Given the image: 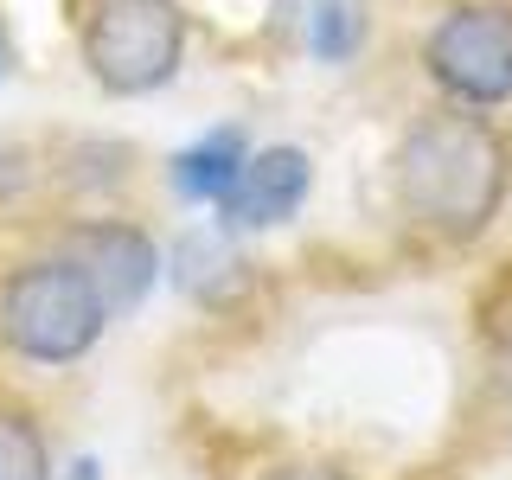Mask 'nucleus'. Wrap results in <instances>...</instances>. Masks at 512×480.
<instances>
[{"label": "nucleus", "mask_w": 512, "mask_h": 480, "mask_svg": "<svg viewBox=\"0 0 512 480\" xmlns=\"http://www.w3.org/2000/svg\"><path fill=\"white\" fill-rule=\"evenodd\" d=\"M186 0H77V64L109 103L160 96L186 71Z\"/></svg>", "instance_id": "obj_3"}, {"label": "nucleus", "mask_w": 512, "mask_h": 480, "mask_svg": "<svg viewBox=\"0 0 512 480\" xmlns=\"http://www.w3.org/2000/svg\"><path fill=\"white\" fill-rule=\"evenodd\" d=\"M52 244L58 250H71L77 263L90 269V282L103 288V301H109V314H135L141 301L154 295V282H160V244H154V231L141 218H122V212H77V218H64L58 231H52Z\"/></svg>", "instance_id": "obj_5"}, {"label": "nucleus", "mask_w": 512, "mask_h": 480, "mask_svg": "<svg viewBox=\"0 0 512 480\" xmlns=\"http://www.w3.org/2000/svg\"><path fill=\"white\" fill-rule=\"evenodd\" d=\"M474 391L480 410L512 429V269L500 282H487L474 308Z\"/></svg>", "instance_id": "obj_7"}, {"label": "nucleus", "mask_w": 512, "mask_h": 480, "mask_svg": "<svg viewBox=\"0 0 512 480\" xmlns=\"http://www.w3.org/2000/svg\"><path fill=\"white\" fill-rule=\"evenodd\" d=\"M244 160H250L244 128H212V135H199L192 148H180L167 160V186H173V199H186V205H218L224 192H231V180L244 173Z\"/></svg>", "instance_id": "obj_8"}, {"label": "nucleus", "mask_w": 512, "mask_h": 480, "mask_svg": "<svg viewBox=\"0 0 512 480\" xmlns=\"http://www.w3.org/2000/svg\"><path fill=\"white\" fill-rule=\"evenodd\" d=\"M0 480H52V429L13 384H0Z\"/></svg>", "instance_id": "obj_9"}, {"label": "nucleus", "mask_w": 512, "mask_h": 480, "mask_svg": "<svg viewBox=\"0 0 512 480\" xmlns=\"http://www.w3.org/2000/svg\"><path fill=\"white\" fill-rule=\"evenodd\" d=\"M384 192L404 237L423 250H480L512 212V122L500 109L429 96L384 154Z\"/></svg>", "instance_id": "obj_1"}, {"label": "nucleus", "mask_w": 512, "mask_h": 480, "mask_svg": "<svg viewBox=\"0 0 512 480\" xmlns=\"http://www.w3.org/2000/svg\"><path fill=\"white\" fill-rule=\"evenodd\" d=\"M314 192V154L295 148V141H269V148H250L244 173L231 180V192L218 199L224 237L237 231H276L308 205Z\"/></svg>", "instance_id": "obj_6"}, {"label": "nucleus", "mask_w": 512, "mask_h": 480, "mask_svg": "<svg viewBox=\"0 0 512 480\" xmlns=\"http://www.w3.org/2000/svg\"><path fill=\"white\" fill-rule=\"evenodd\" d=\"M352 45H359V13H352V0H320L314 13V52L320 58H346Z\"/></svg>", "instance_id": "obj_10"}, {"label": "nucleus", "mask_w": 512, "mask_h": 480, "mask_svg": "<svg viewBox=\"0 0 512 480\" xmlns=\"http://www.w3.org/2000/svg\"><path fill=\"white\" fill-rule=\"evenodd\" d=\"M250 480H359V474L333 455H276L263 468H250Z\"/></svg>", "instance_id": "obj_11"}, {"label": "nucleus", "mask_w": 512, "mask_h": 480, "mask_svg": "<svg viewBox=\"0 0 512 480\" xmlns=\"http://www.w3.org/2000/svg\"><path fill=\"white\" fill-rule=\"evenodd\" d=\"M13 77H20V39H13L7 7H0V84H13Z\"/></svg>", "instance_id": "obj_12"}, {"label": "nucleus", "mask_w": 512, "mask_h": 480, "mask_svg": "<svg viewBox=\"0 0 512 480\" xmlns=\"http://www.w3.org/2000/svg\"><path fill=\"white\" fill-rule=\"evenodd\" d=\"M109 301L71 250L45 244L0 263V359L26 372H71L109 333Z\"/></svg>", "instance_id": "obj_2"}, {"label": "nucleus", "mask_w": 512, "mask_h": 480, "mask_svg": "<svg viewBox=\"0 0 512 480\" xmlns=\"http://www.w3.org/2000/svg\"><path fill=\"white\" fill-rule=\"evenodd\" d=\"M429 96L468 109H512V0H448L416 39Z\"/></svg>", "instance_id": "obj_4"}]
</instances>
